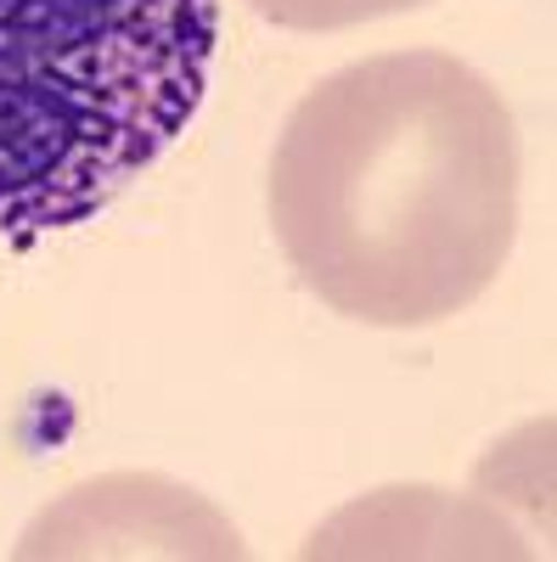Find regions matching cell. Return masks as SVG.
Listing matches in <instances>:
<instances>
[{"mask_svg": "<svg viewBox=\"0 0 557 562\" xmlns=\"http://www.w3.org/2000/svg\"><path fill=\"white\" fill-rule=\"evenodd\" d=\"M270 231L304 288L360 326L468 310L519 237L501 90L434 45L338 68L270 153Z\"/></svg>", "mask_w": 557, "mask_h": 562, "instance_id": "cell-1", "label": "cell"}, {"mask_svg": "<svg viewBox=\"0 0 557 562\" xmlns=\"http://www.w3.org/2000/svg\"><path fill=\"white\" fill-rule=\"evenodd\" d=\"M220 0H0V237L102 214L192 130Z\"/></svg>", "mask_w": 557, "mask_h": 562, "instance_id": "cell-2", "label": "cell"}, {"mask_svg": "<svg viewBox=\"0 0 557 562\" xmlns=\"http://www.w3.org/2000/svg\"><path fill=\"white\" fill-rule=\"evenodd\" d=\"M400 535H416L405 551H479V557H519L524 546L501 524L479 518L468 501H445L439 490H378L366 506H349L321 529L304 557H344V551H389Z\"/></svg>", "mask_w": 557, "mask_h": 562, "instance_id": "cell-4", "label": "cell"}, {"mask_svg": "<svg viewBox=\"0 0 557 562\" xmlns=\"http://www.w3.org/2000/svg\"><path fill=\"white\" fill-rule=\"evenodd\" d=\"M248 7L282 29H304V34H333V29H355L371 18H400L434 0H248Z\"/></svg>", "mask_w": 557, "mask_h": 562, "instance_id": "cell-5", "label": "cell"}, {"mask_svg": "<svg viewBox=\"0 0 557 562\" xmlns=\"http://www.w3.org/2000/svg\"><path fill=\"white\" fill-rule=\"evenodd\" d=\"M18 557H248L243 535L186 484L108 473L68 490L23 529Z\"/></svg>", "mask_w": 557, "mask_h": 562, "instance_id": "cell-3", "label": "cell"}]
</instances>
